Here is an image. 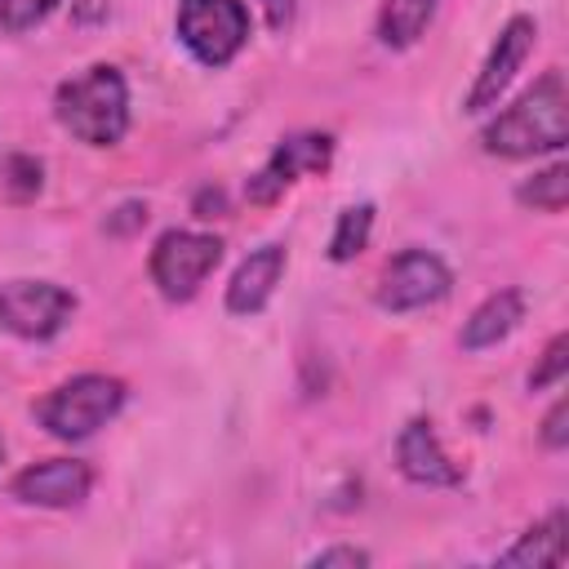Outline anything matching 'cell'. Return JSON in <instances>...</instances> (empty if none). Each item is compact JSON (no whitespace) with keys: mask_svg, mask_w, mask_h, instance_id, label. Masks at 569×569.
<instances>
[{"mask_svg":"<svg viewBox=\"0 0 569 569\" xmlns=\"http://www.w3.org/2000/svg\"><path fill=\"white\" fill-rule=\"evenodd\" d=\"M93 489V467L80 462V458H44V462H31L22 467L13 480H9V493L27 507H76L84 502Z\"/></svg>","mask_w":569,"mask_h":569,"instance_id":"10","label":"cell"},{"mask_svg":"<svg viewBox=\"0 0 569 569\" xmlns=\"http://www.w3.org/2000/svg\"><path fill=\"white\" fill-rule=\"evenodd\" d=\"M449 289H453V271L445 267L440 253H431V249H400L382 267L378 289H373V302L382 311L405 316V311H422V307L445 302Z\"/></svg>","mask_w":569,"mask_h":569,"instance_id":"6","label":"cell"},{"mask_svg":"<svg viewBox=\"0 0 569 569\" xmlns=\"http://www.w3.org/2000/svg\"><path fill=\"white\" fill-rule=\"evenodd\" d=\"M4 178H9V196L13 200H31L40 191V178H44V164L36 156H9L4 160Z\"/></svg>","mask_w":569,"mask_h":569,"instance_id":"19","label":"cell"},{"mask_svg":"<svg viewBox=\"0 0 569 569\" xmlns=\"http://www.w3.org/2000/svg\"><path fill=\"white\" fill-rule=\"evenodd\" d=\"M262 4V13H267V27L271 31H284L289 22H293V13H298V0H258Z\"/></svg>","mask_w":569,"mask_h":569,"instance_id":"25","label":"cell"},{"mask_svg":"<svg viewBox=\"0 0 569 569\" xmlns=\"http://www.w3.org/2000/svg\"><path fill=\"white\" fill-rule=\"evenodd\" d=\"M191 209H196V218H218V213L227 209L222 187H200V191H196V200H191Z\"/></svg>","mask_w":569,"mask_h":569,"instance_id":"24","label":"cell"},{"mask_svg":"<svg viewBox=\"0 0 569 569\" xmlns=\"http://www.w3.org/2000/svg\"><path fill=\"white\" fill-rule=\"evenodd\" d=\"M369 231H373V204L342 209L338 222H333V236H329V258L333 262H351L369 244Z\"/></svg>","mask_w":569,"mask_h":569,"instance_id":"17","label":"cell"},{"mask_svg":"<svg viewBox=\"0 0 569 569\" xmlns=\"http://www.w3.org/2000/svg\"><path fill=\"white\" fill-rule=\"evenodd\" d=\"M0 462H4V440H0Z\"/></svg>","mask_w":569,"mask_h":569,"instance_id":"26","label":"cell"},{"mask_svg":"<svg viewBox=\"0 0 569 569\" xmlns=\"http://www.w3.org/2000/svg\"><path fill=\"white\" fill-rule=\"evenodd\" d=\"M516 200H520L525 209H538V213H560L565 200H569V164L556 160V164L538 169L533 178H525V182L516 187Z\"/></svg>","mask_w":569,"mask_h":569,"instance_id":"16","label":"cell"},{"mask_svg":"<svg viewBox=\"0 0 569 569\" xmlns=\"http://www.w3.org/2000/svg\"><path fill=\"white\" fill-rule=\"evenodd\" d=\"M565 365H569V338H565V333H556V338L547 342V351H542V365L529 373V391L556 387V382L565 378Z\"/></svg>","mask_w":569,"mask_h":569,"instance_id":"20","label":"cell"},{"mask_svg":"<svg viewBox=\"0 0 569 569\" xmlns=\"http://www.w3.org/2000/svg\"><path fill=\"white\" fill-rule=\"evenodd\" d=\"M222 262V240L209 231H164L147 258L151 284L160 289V298L169 302H187L200 293V284L213 276V267Z\"/></svg>","mask_w":569,"mask_h":569,"instance_id":"5","label":"cell"},{"mask_svg":"<svg viewBox=\"0 0 569 569\" xmlns=\"http://www.w3.org/2000/svg\"><path fill=\"white\" fill-rule=\"evenodd\" d=\"M498 560L502 565H560L565 560V511L556 507L542 525H533L529 533H520V542L507 547Z\"/></svg>","mask_w":569,"mask_h":569,"instance_id":"15","label":"cell"},{"mask_svg":"<svg viewBox=\"0 0 569 569\" xmlns=\"http://www.w3.org/2000/svg\"><path fill=\"white\" fill-rule=\"evenodd\" d=\"M124 409V382L111 373H76L36 400V422L53 440H89Z\"/></svg>","mask_w":569,"mask_h":569,"instance_id":"3","label":"cell"},{"mask_svg":"<svg viewBox=\"0 0 569 569\" xmlns=\"http://www.w3.org/2000/svg\"><path fill=\"white\" fill-rule=\"evenodd\" d=\"M396 467H400L405 480L427 485V489L462 485V467L445 453V445H440V436H436V427L427 418H413V422L400 427V436H396Z\"/></svg>","mask_w":569,"mask_h":569,"instance_id":"11","label":"cell"},{"mask_svg":"<svg viewBox=\"0 0 569 569\" xmlns=\"http://www.w3.org/2000/svg\"><path fill=\"white\" fill-rule=\"evenodd\" d=\"M76 316V293L53 280H9L0 284V329L27 342H44Z\"/></svg>","mask_w":569,"mask_h":569,"instance_id":"7","label":"cell"},{"mask_svg":"<svg viewBox=\"0 0 569 569\" xmlns=\"http://www.w3.org/2000/svg\"><path fill=\"white\" fill-rule=\"evenodd\" d=\"M333 160V133H320V129H302V133H289L276 142V151L262 160L258 173H249L244 182V196L253 204H271L280 200L293 182L311 178V173H325Z\"/></svg>","mask_w":569,"mask_h":569,"instance_id":"8","label":"cell"},{"mask_svg":"<svg viewBox=\"0 0 569 569\" xmlns=\"http://www.w3.org/2000/svg\"><path fill=\"white\" fill-rule=\"evenodd\" d=\"M440 0H382L378 9V40L387 49H409L427 36Z\"/></svg>","mask_w":569,"mask_h":569,"instance_id":"14","label":"cell"},{"mask_svg":"<svg viewBox=\"0 0 569 569\" xmlns=\"http://www.w3.org/2000/svg\"><path fill=\"white\" fill-rule=\"evenodd\" d=\"M62 0H0V31L18 36V31H31L36 22H44Z\"/></svg>","mask_w":569,"mask_h":569,"instance_id":"18","label":"cell"},{"mask_svg":"<svg viewBox=\"0 0 569 569\" xmlns=\"http://www.w3.org/2000/svg\"><path fill=\"white\" fill-rule=\"evenodd\" d=\"M569 405L565 400H556L551 409H547V418H542V445L547 449H565L569 445Z\"/></svg>","mask_w":569,"mask_h":569,"instance_id":"21","label":"cell"},{"mask_svg":"<svg viewBox=\"0 0 569 569\" xmlns=\"http://www.w3.org/2000/svg\"><path fill=\"white\" fill-rule=\"evenodd\" d=\"M533 40H538V22H533L529 13L507 18V27L498 31V40H493L485 67L476 71V80H471V89H467V98H462V111H467V116H480V111L498 107V98L507 93V84L516 80V71H520L525 58L533 53Z\"/></svg>","mask_w":569,"mask_h":569,"instance_id":"9","label":"cell"},{"mask_svg":"<svg viewBox=\"0 0 569 569\" xmlns=\"http://www.w3.org/2000/svg\"><path fill=\"white\" fill-rule=\"evenodd\" d=\"M284 244H262V249H253L240 267H236V276H231V284H227V311L231 316H258L267 302H271V293H276V284H280V276H284Z\"/></svg>","mask_w":569,"mask_h":569,"instance_id":"12","label":"cell"},{"mask_svg":"<svg viewBox=\"0 0 569 569\" xmlns=\"http://www.w3.org/2000/svg\"><path fill=\"white\" fill-rule=\"evenodd\" d=\"M565 142H569V89L560 71H542L511 107H502L480 129V147L502 160L560 151Z\"/></svg>","mask_w":569,"mask_h":569,"instance_id":"1","label":"cell"},{"mask_svg":"<svg viewBox=\"0 0 569 569\" xmlns=\"http://www.w3.org/2000/svg\"><path fill=\"white\" fill-rule=\"evenodd\" d=\"M173 31L200 67H227L249 40L244 0H178Z\"/></svg>","mask_w":569,"mask_h":569,"instance_id":"4","label":"cell"},{"mask_svg":"<svg viewBox=\"0 0 569 569\" xmlns=\"http://www.w3.org/2000/svg\"><path fill=\"white\" fill-rule=\"evenodd\" d=\"M520 320H525V293H520V289H498V293H489V298L462 320V347H467V351H485V347L502 342Z\"/></svg>","mask_w":569,"mask_h":569,"instance_id":"13","label":"cell"},{"mask_svg":"<svg viewBox=\"0 0 569 569\" xmlns=\"http://www.w3.org/2000/svg\"><path fill=\"white\" fill-rule=\"evenodd\" d=\"M147 222V204H138V200H129V204H120L111 218H107V231H116V236H124V231H138Z\"/></svg>","mask_w":569,"mask_h":569,"instance_id":"23","label":"cell"},{"mask_svg":"<svg viewBox=\"0 0 569 569\" xmlns=\"http://www.w3.org/2000/svg\"><path fill=\"white\" fill-rule=\"evenodd\" d=\"M58 124L84 147H116L129 133V84L120 67L93 62L80 76L62 80L53 93Z\"/></svg>","mask_w":569,"mask_h":569,"instance_id":"2","label":"cell"},{"mask_svg":"<svg viewBox=\"0 0 569 569\" xmlns=\"http://www.w3.org/2000/svg\"><path fill=\"white\" fill-rule=\"evenodd\" d=\"M311 565L316 569H329V565H369V551H360V547H325V551H316L311 556Z\"/></svg>","mask_w":569,"mask_h":569,"instance_id":"22","label":"cell"}]
</instances>
